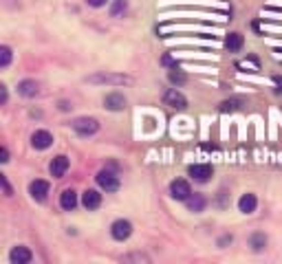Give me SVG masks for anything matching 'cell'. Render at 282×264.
I'll return each instance as SVG.
<instances>
[{"mask_svg": "<svg viewBox=\"0 0 282 264\" xmlns=\"http://www.w3.org/2000/svg\"><path fill=\"white\" fill-rule=\"evenodd\" d=\"M84 82L93 84V86H133L135 79L130 77V75H124V73L100 70V73H95V75H88Z\"/></svg>", "mask_w": 282, "mask_h": 264, "instance_id": "cell-1", "label": "cell"}, {"mask_svg": "<svg viewBox=\"0 0 282 264\" xmlns=\"http://www.w3.org/2000/svg\"><path fill=\"white\" fill-rule=\"evenodd\" d=\"M70 126H73V130L77 132L79 136H93L100 130V121H97L95 117H77Z\"/></svg>", "mask_w": 282, "mask_h": 264, "instance_id": "cell-2", "label": "cell"}, {"mask_svg": "<svg viewBox=\"0 0 282 264\" xmlns=\"http://www.w3.org/2000/svg\"><path fill=\"white\" fill-rule=\"evenodd\" d=\"M97 185L102 187L104 192H117L119 190V176H117L115 172H110V169H102L100 174H97Z\"/></svg>", "mask_w": 282, "mask_h": 264, "instance_id": "cell-3", "label": "cell"}, {"mask_svg": "<svg viewBox=\"0 0 282 264\" xmlns=\"http://www.w3.org/2000/svg\"><path fill=\"white\" fill-rule=\"evenodd\" d=\"M163 103L170 108H175V110H185L187 108V97L183 95L181 91H176V88H168L166 93H163Z\"/></svg>", "mask_w": 282, "mask_h": 264, "instance_id": "cell-4", "label": "cell"}, {"mask_svg": "<svg viewBox=\"0 0 282 264\" xmlns=\"http://www.w3.org/2000/svg\"><path fill=\"white\" fill-rule=\"evenodd\" d=\"M170 196L175 198V200H187V198L192 196L190 183H187L185 178H175V181L170 183Z\"/></svg>", "mask_w": 282, "mask_h": 264, "instance_id": "cell-5", "label": "cell"}, {"mask_svg": "<svg viewBox=\"0 0 282 264\" xmlns=\"http://www.w3.org/2000/svg\"><path fill=\"white\" fill-rule=\"evenodd\" d=\"M130 233H133V223H130V220L119 218V220H115V223L110 225V235H112L115 240H119V242L128 240Z\"/></svg>", "mask_w": 282, "mask_h": 264, "instance_id": "cell-6", "label": "cell"}, {"mask_svg": "<svg viewBox=\"0 0 282 264\" xmlns=\"http://www.w3.org/2000/svg\"><path fill=\"white\" fill-rule=\"evenodd\" d=\"M49 192H51L49 181H42V178H35V181H31V183H29V194H31V198H34V200H37V202L46 200Z\"/></svg>", "mask_w": 282, "mask_h": 264, "instance_id": "cell-7", "label": "cell"}, {"mask_svg": "<svg viewBox=\"0 0 282 264\" xmlns=\"http://www.w3.org/2000/svg\"><path fill=\"white\" fill-rule=\"evenodd\" d=\"M190 176L194 178V181H199V183H205V181H210V176L214 174V169H212V165L208 163H194V165H190Z\"/></svg>", "mask_w": 282, "mask_h": 264, "instance_id": "cell-8", "label": "cell"}, {"mask_svg": "<svg viewBox=\"0 0 282 264\" xmlns=\"http://www.w3.org/2000/svg\"><path fill=\"white\" fill-rule=\"evenodd\" d=\"M31 145H34L35 150H46L53 145V134H51L49 130H35L34 134H31Z\"/></svg>", "mask_w": 282, "mask_h": 264, "instance_id": "cell-9", "label": "cell"}, {"mask_svg": "<svg viewBox=\"0 0 282 264\" xmlns=\"http://www.w3.org/2000/svg\"><path fill=\"white\" fill-rule=\"evenodd\" d=\"M67 169H69V159L64 157V154H58L49 165V172L53 178H62L64 174H67Z\"/></svg>", "mask_w": 282, "mask_h": 264, "instance_id": "cell-10", "label": "cell"}, {"mask_svg": "<svg viewBox=\"0 0 282 264\" xmlns=\"http://www.w3.org/2000/svg\"><path fill=\"white\" fill-rule=\"evenodd\" d=\"M9 260H11V264H29L31 260H34V253L29 251L27 247H13L11 253H9Z\"/></svg>", "mask_w": 282, "mask_h": 264, "instance_id": "cell-11", "label": "cell"}, {"mask_svg": "<svg viewBox=\"0 0 282 264\" xmlns=\"http://www.w3.org/2000/svg\"><path fill=\"white\" fill-rule=\"evenodd\" d=\"M104 106L112 112H119V110H124L126 108V97L121 95V93H108V95L104 97Z\"/></svg>", "mask_w": 282, "mask_h": 264, "instance_id": "cell-12", "label": "cell"}, {"mask_svg": "<svg viewBox=\"0 0 282 264\" xmlns=\"http://www.w3.org/2000/svg\"><path fill=\"white\" fill-rule=\"evenodd\" d=\"M37 93H40V84H37L35 79H22V82L18 84V95L31 99V97H35Z\"/></svg>", "mask_w": 282, "mask_h": 264, "instance_id": "cell-13", "label": "cell"}, {"mask_svg": "<svg viewBox=\"0 0 282 264\" xmlns=\"http://www.w3.org/2000/svg\"><path fill=\"white\" fill-rule=\"evenodd\" d=\"M82 205L86 207L88 211H93V209H97V207L102 205V194L97 190H86L82 194Z\"/></svg>", "mask_w": 282, "mask_h": 264, "instance_id": "cell-14", "label": "cell"}, {"mask_svg": "<svg viewBox=\"0 0 282 264\" xmlns=\"http://www.w3.org/2000/svg\"><path fill=\"white\" fill-rule=\"evenodd\" d=\"M60 207H62L64 211H73L75 207H77V194H75L73 190H64L62 194H60Z\"/></svg>", "mask_w": 282, "mask_h": 264, "instance_id": "cell-15", "label": "cell"}, {"mask_svg": "<svg viewBox=\"0 0 282 264\" xmlns=\"http://www.w3.org/2000/svg\"><path fill=\"white\" fill-rule=\"evenodd\" d=\"M258 207V198L253 194H243L241 200H238V209L243 211V214H253Z\"/></svg>", "mask_w": 282, "mask_h": 264, "instance_id": "cell-16", "label": "cell"}, {"mask_svg": "<svg viewBox=\"0 0 282 264\" xmlns=\"http://www.w3.org/2000/svg\"><path fill=\"white\" fill-rule=\"evenodd\" d=\"M187 209L190 211H194V214H201V211L205 209V205H208V200H205V196H201V194H192L190 198H187Z\"/></svg>", "mask_w": 282, "mask_h": 264, "instance_id": "cell-17", "label": "cell"}, {"mask_svg": "<svg viewBox=\"0 0 282 264\" xmlns=\"http://www.w3.org/2000/svg\"><path fill=\"white\" fill-rule=\"evenodd\" d=\"M243 44H245V37L241 35V33H229L227 37H225V46H227L229 51H234V53H236V51H241L243 49Z\"/></svg>", "mask_w": 282, "mask_h": 264, "instance_id": "cell-18", "label": "cell"}, {"mask_svg": "<svg viewBox=\"0 0 282 264\" xmlns=\"http://www.w3.org/2000/svg\"><path fill=\"white\" fill-rule=\"evenodd\" d=\"M249 244H251L253 251H262L267 244V235L265 233H253L251 238H249Z\"/></svg>", "mask_w": 282, "mask_h": 264, "instance_id": "cell-19", "label": "cell"}, {"mask_svg": "<svg viewBox=\"0 0 282 264\" xmlns=\"http://www.w3.org/2000/svg\"><path fill=\"white\" fill-rule=\"evenodd\" d=\"M11 58H13L11 49H9L7 44H4V46H0V68H7V66L11 64Z\"/></svg>", "mask_w": 282, "mask_h": 264, "instance_id": "cell-20", "label": "cell"}, {"mask_svg": "<svg viewBox=\"0 0 282 264\" xmlns=\"http://www.w3.org/2000/svg\"><path fill=\"white\" fill-rule=\"evenodd\" d=\"M170 82H172V84H178V86H181V84L187 82V77L181 73V70H176V66H175V68L170 70Z\"/></svg>", "mask_w": 282, "mask_h": 264, "instance_id": "cell-21", "label": "cell"}, {"mask_svg": "<svg viewBox=\"0 0 282 264\" xmlns=\"http://www.w3.org/2000/svg\"><path fill=\"white\" fill-rule=\"evenodd\" d=\"M124 11H126V0H115V4L110 7V16L117 18L119 13H124Z\"/></svg>", "mask_w": 282, "mask_h": 264, "instance_id": "cell-22", "label": "cell"}, {"mask_svg": "<svg viewBox=\"0 0 282 264\" xmlns=\"http://www.w3.org/2000/svg\"><path fill=\"white\" fill-rule=\"evenodd\" d=\"M238 103H241L238 99H232V101H223V103H220V110H223V112H227V110H236Z\"/></svg>", "mask_w": 282, "mask_h": 264, "instance_id": "cell-23", "label": "cell"}, {"mask_svg": "<svg viewBox=\"0 0 282 264\" xmlns=\"http://www.w3.org/2000/svg\"><path fill=\"white\" fill-rule=\"evenodd\" d=\"M0 181H2V187H4V194H7V196H11V185H9L7 176H0Z\"/></svg>", "mask_w": 282, "mask_h": 264, "instance_id": "cell-24", "label": "cell"}, {"mask_svg": "<svg viewBox=\"0 0 282 264\" xmlns=\"http://www.w3.org/2000/svg\"><path fill=\"white\" fill-rule=\"evenodd\" d=\"M161 64H163V66H176V62L170 58V55H163V58H161Z\"/></svg>", "mask_w": 282, "mask_h": 264, "instance_id": "cell-25", "label": "cell"}, {"mask_svg": "<svg viewBox=\"0 0 282 264\" xmlns=\"http://www.w3.org/2000/svg\"><path fill=\"white\" fill-rule=\"evenodd\" d=\"M0 161H2V163H7V161H9V150H7V148L0 150Z\"/></svg>", "mask_w": 282, "mask_h": 264, "instance_id": "cell-26", "label": "cell"}, {"mask_svg": "<svg viewBox=\"0 0 282 264\" xmlns=\"http://www.w3.org/2000/svg\"><path fill=\"white\" fill-rule=\"evenodd\" d=\"M88 4H91V7H104L106 0H88Z\"/></svg>", "mask_w": 282, "mask_h": 264, "instance_id": "cell-27", "label": "cell"}, {"mask_svg": "<svg viewBox=\"0 0 282 264\" xmlns=\"http://www.w3.org/2000/svg\"><path fill=\"white\" fill-rule=\"evenodd\" d=\"M0 91H2V97H0V103H7V86H0Z\"/></svg>", "mask_w": 282, "mask_h": 264, "instance_id": "cell-28", "label": "cell"}, {"mask_svg": "<svg viewBox=\"0 0 282 264\" xmlns=\"http://www.w3.org/2000/svg\"><path fill=\"white\" fill-rule=\"evenodd\" d=\"M73 106H69V101H60V110H70Z\"/></svg>", "mask_w": 282, "mask_h": 264, "instance_id": "cell-29", "label": "cell"}, {"mask_svg": "<svg viewBox=\"0 0 282 264\" xmlns=\"http://www.w3.org/2000/svg\"><path fill=\"white\" fill-rule=\"evenodd\" d=\"M274 82H276V84H278V91L282 93V77H274Z\"/></svg>", "mask_w": 282, "mask_h": 264, "instance_id": "cell-30", "label": "cell"}]
</instances>
